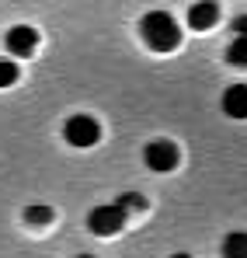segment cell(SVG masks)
Instances as JSON below:
<instances>
[{"mask_svg":"<svg viewBox=\"0 0 247 258\" xmlns=\"http://www.w3.org/2000/svg\"><path fill=\"white\" fill-rule=\"evenodd\" d=\"M143 42L150 45L153 52H171L174 45L181 42V28L167 11H150L143 18Z\"/></svg>","mask_w":247,"mask_h":258,"instance_id":"6da1fadb","label":"cell"},{"mask_svg":"<svg viewBox=\"0 0 247 258\" xmlns=\"http://www.w3.org/2000/svg\"><path fill=\"white\" fill-rule=\"evenodd\" d=\"M178 161H181V150H178L174 140H150V143L143 147V164H146L150 171H157V174L174 171Z\"/></svg>","mask_w":247,"mask_h":258,"instance_id":"7a4b0ae2","label":"cell"},{"mask_svg":"<svg viewBox=\"0 0 247 258\" xmlns=\"http://www.w3.org/2000/svg\"><path fill=\"white\" fill-rule=\"evenodd\" d=\"M125 210L122 206H115V203H105V206H94L91 213H87V230L91 234H98V237H112V234H119L125 227Z\"/></svg>","mask_w":247,"mask_h":258,"instance_id":"3957f363","label":"cell"},{"mask_svg":"<svg viewBox=\"0 0 247 258\" xmlns=\"http://www.w3.org/2000/svg\"><path fill=\"white\" fill-rule=\"evenodd\" d=\"M63 140L70 143V147H94L98 140H101V126H98V119H91V115H70L66 122H63Z\"/></svg>","mask_w":247,"mask_h":258,"instance_id":"277c9868","label":"cell"},{"mask_svg":"<svg viewBox=\"0 0 247 258\" xmlns=\"http://www.w3.org/2000/svg\"><path fill=\"white\" fill-rule=\"evenodd\" d=\"M4 49L11 52L14 63H18V59H28V56H35V49H39V32H35L32 25H14V28H7V35H4Z\"/></svg>","mask_w":247,"mask_h":258,"instance_id":"5b68a950","label":"cell"},{"mask_svg":"<svg viewBox=\"0 0 247 258\" xmlns=\"http://www.w3.org/2000/svg\"><path fill=\"white\" fill-rule=\"evenodd\" d=\"M223 112L230 119H247V84H230L223 91Z\"/></svg>","mask_w":247,"mask_h":258,"instance_id":"8992f818","label":"cell"},{"mask_svg":"<svg viewBox=\"0 0 247 258\" xmlns=\"http://www.w3.org/2000/svg\"><path fill=\"white\" fill-rule=\"evenodd\" d=\"M216 18H219V7H216V4H209V0H202V4H192V7H188V25H192L195 32H206V28H212V25H216Z\"/></svg>","mask_w":247,"mask_h":258,"instance_id":"52a82bcc","label":"cell"},{"mask_svg":"<svg viewBox=\"0 0 247 258\" xmlns=\"http://www.w3.org/2000/svg\"><path fill=\"white\" fill-rule=\"evenodd\" d=\"M219 255L223 258H247V234L244 230H230L219 244Z\"/></svg>","mask_w":247,"mask_h":258,"instance_id":"ba28073f","label":"cell"},{"mask_svg":"<svg viewBox=\"0 0 247 258\" xmlns=\"http://www.w3.org/2000/svg\"><path fill=\"white\" fill-rule=\"evenodd\" d=\"M226 63L247 67V39H233V42L226 45Z\"/></svg>","mask_w":247,"mask_h":258,"instance_id":"9c48e42d","label":"cell"},{"mask_svg":"<svg viewBox=\"0 0 247 258\" xmlns=\"http://www.w3.org/2000/svg\"><path fill=\"white\" fill-rule=\"evenodd\" d=\"M115 206H122L125 216H129V213H139V210H146V199H143L139 192H122V196L115 199Z\"/></svg>","mask_w":247,"mask_h":258,"instance_id":"30bf717a","label":"cell"},{"mask_svg":"<svg viewBox=\"0 0 247 258\" xmlns=\"http://www.w3.org/2000/svg\"><path fill=\"white\" fill-rule=\"evenodd\" d=\"M25 220L32 227H45V223H52V206H28L25 210Z\"/></svg>","mask_w":247,"mask_h":258,"instance_id":"8fae6325","label":"cell"},{"mask_svg":"<svg viewBox=\"0 0 247 258\" xmlns=\"http://www.w3.org/2000/svg\"><path fill=\"white\" fill-rule=\"evenodd\" d=\"M18 77H21L18 63H14V59H4V56H0V87H11V84H18Z\"/></svg>","mask_w":247,"mask_h":258,"instance_id":"7c38bea8","label":"cell"},{"mask_svg":"<svg viewBox=\"0 0 247 258\" xmlns=\"http://www.w3.org/2000/svg\"><path fill=\"white\" fill-rule=\"evenodd\" d=\"M233 32H237V39H247V14H240L233 21Z\"/></svg>","mask_w":247,"mask_h":258,"instance_id":"4fadbf2b","label":"cell"},{"mask_svg":"<svg viewBox=\"0 0 247 258\" xmlns=\"http://www.w3.org/2000/svg\"><path fill=\"white\" fill-rule=\"evenodd\" d=\"M171 258H192V255H188V251H174Z\"/></svg>","mask_w":247,"mask_h":258,"instance_id":"5bb4252c","label":"cell"},{"mask_svg":"<svg viewBox=\"0 0 247 258\" xmlns=\"http://www.w3.org/2000/svg\"><path fill=\"white\" fill-rule=\"evenodd\" d=\"M77 258H94V255H77Z\"/></svg>","mask_w":247,"mask_h":258,"instance_id":"9a60e30c","label":"cell"}]
</instances>
